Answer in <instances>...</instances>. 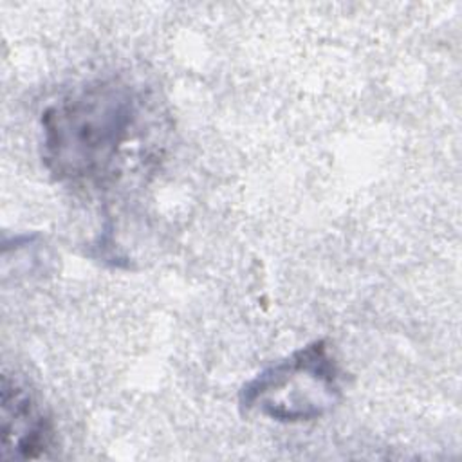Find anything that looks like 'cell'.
I'll return each mask as SVG.
<instances>
[{"label":"cell","instance_id":"cell-1","mask_svg":"<svg viewBox=\"0 0 462 462\" xmlns=\"http://www.w3.org/2000/svg\"><path fill=\"white\" fill-rule=\"evenodd\" d=\"M139 101L116 78L88 81L42 114V159L56 180L99 186L117 171L134 137Z\"/></svg>","mask_w":462,"mask_h":462},{"label":"cell","instance_id":"cell-3","mask_svg":"<svg viewBox=\"0 0 462 462\" xmlns=\"http://www.w3.org/2000/svg\"><path fill=\"white\" fill-rule=\"evenodd\" d=\"M0 408L4 460L40 458L54 446V424L47 408L14 374H2Z\"/></svg>","mask_w":462,"mask_h":462},{"label":"cell","instance_id":"cell-2","mask_svg":"<svg viewBox=\"0 0 462 462\" xmlns=\"http://www.w3.org/2000/svg\"><path fill=\"white\" fill-rule=\"evenodd\" d=\"M240 406L276 422L316 420L341 401L339 368L325 339H314L247 381Z\"/></svg>","mask_w":462,"mask_h":462}]
</instances>
